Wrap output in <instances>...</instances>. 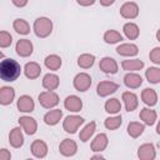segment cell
<instances>
[{"mask_svg": "<svg viewBox=\"0 0 160 160\" xmlns=\"http://www.w3.org/2000/svg\"><path fill=\"white\" fill-rule=\"evenodd\" d=\"M21 74L20 64L14 59H4L0 61V79L4 81H15Z\"/></svg>", "mask_w": 160, "mask_h": 160, "instance_id": "cell-1", "label": "cell"}, {"mask_svg": "<svg viewBox=\"0 0 160 160\" xmlns=\"http://www.w3.org/2000/svg\"><path fill=\"white\" fill-rule=\"evenodd\" d=\"M92 159H104V156L102 155H94Z\"/></svg>", "mask_w": 160, "mask_h": 160, "instance_id": "cell-44", "label": "cell"}, {"mask_svg": "<svg viewBox=\"0 0 160 160\" xmlns=\"http://www.w3.org/2000/svg\"><path fill=\"white\" fill-rule=\"evenodd\" d=\"M62 118V111L60 109H54V110H50L48 111L45 115H44V122L46 125H56Z\"/></svg>", "mask_w": 160, "mask_h": 160, "instance_id": "cell-22", "label": "cell"}, {"mask_svg": "<svg viewBox=\"0 0 160 160\" xmlns=\"http://www.w3.org/2000/svg\"><path fill=\"white\" fill-rule=\"evenodd\" d=\"M95 62V56L92 54H81L78 58V65L82 69H89L94 65Z\"/></svg>", "mask_w": 160, "mask_h": 160, "instance_id": "cell-33", "label": "cell"}, {"mask_svg": "<svg viewBox=\"0 0 160 160\" xmlns=\"http://www.w3.org/2000/svg\"><path fill=\"white\" fill-rule=\"evenodd\" d=\"M121 122H122V119L120 115H116V116H110L108 119H105V128L109 129V130H116L118 128L121 126Z\"/></svg>", "mask_w": 160, "mask_h": 160, "instance_id": "cell-36", "label": "cell"}, {"mask_svg": "<svg viewBox=\"0 0 160 160\" xmlns=\"http://www.w3.org/2000/svg\"><path fill=\"white\" fill-rule=\"evenodd\" d=\"M108 144H109V140H108L106 134L100 132V134H98V135L94 138V140H92V142H91V150L95 151V152H101L102 150L106 149Z\"/></svg>", "mask_w": 160, "mask_h": 160, "instance_id": "cell-15", "label": "cell"}, {"mask_svg": "<svg viewBox=\"0 0 160 160\" xmlns=\"http://www.w3.org/2000/svg\"><path fill=\"white\" fill-rule=\"evenodd\" d=\"M59 82H60V80H59V76L56 74H50L49 72L42 78V86L46 90H52L54 91L55 89H58Z\"/></svg>", "mask_w": 160, "mask_h": 160, "instance_id": "cell-25", "label": "cell"}, {"mask_svg": "<svg viewBox=\"0 0 160 160\" xmlns=\"http://www.w3.org/2000/svg\"><path fill=\"white\" fill-rule=\"evenodd\" d=\"M140 119L146 124V125H154L155 124V121H156V119H158V114H156V111L155 110H152V109H149V108H144V109H141V111H140Z\"/></svg>", "mask_w": 160, "mask_h": 160, "instance_id": "cell-24", "label": "cell"}, {"mask_svg": "<svg viewBox=\"0 0 160 160\" xmlns=\"http://www.w3.org/2000/svg\"><path fill=\"white\" fill-rule=\"evenodd\" d=\"M144 130H145L144 124L138 122V121H131V122H129V125H128V134H129L131 138H134V139L139 138V136L142 134Z\"/></svg>", "mask_w": 160, "mask_h": 160, "instance_id": "cell-31", "label": "cell"}, {"mask_svg": "<svg viewBox=\"0 0 160 160\" xmlns=\"http://www.w3.org/2000/svg\"><path fill=\"white\" fill-rule=\"evenodd\" d=\"M31 154L35 158H39V159L45 158L46 154H48V145H46V142L40 140V139L34 140L32 144H31Z\"/></svg>", "mask_w": 160, "mask_h": 160, "instance_id": "cell-14", "label": "cell"}, {"mask_svg": "<svg viewBox=\"0 0 160 160\" xmlns=\"http://www.w3.org/2000/svg\"><path fill=\"white\" fill-rule=\"evenodd\" d=\"M59 151L64 156H72L78 151V145L71 139H64L59 145Z\"/></svg>", "mask_w": 160, "mask_h": 160, "instance_id": "cell-11", "label": "cell"}, {"mask_svg": "<svg viewBox=\"0 0 160 160\" xmlns=\"http://www.w3.org/2000/svg\"><path fill=\"white\" fill-rule=\"evenodd\" d=\"M11 1H12V4H14L15 6H18V8H24V6H26V4H28L29 0H11Z\"/></svg>", "mask_w": 160, "mask_h": 160, "instance_id": "cell-41", "label": "cell"}, {"mask_svg": "<svg viewBox=\"0 0 160 160\" xmlns=\"http://www.w3.org/2000/svg\"><path fill=\"white\" fill-rule=\"evenodd\" d=\"M121 110V102L116 98H111L105 102V111L109 114H118Z\"/></svg>", "mask_w": 160, "mask_h": 160, "instance_id": "cell-34", "label": "cell"}, {"mask_svg": "<svg viewBox=\"0 0 160 160\" xmlns=\"http://www.w3.org/2000/svg\"><path fill=\"white\" fill-rule=\"evenodd\" d=\"M64 106H65V109L69 110V111L78 112V111H80L81 108H82V101H81V99H80L79 96H76V95H70V96H68V98L65 99Z\"/></svg>", "mask_w": 160, "mask_h": 160, "instance_id": "cell-16", "label": "cell"}, {"mask_svg": "<svg viewBox=\"0 0 160 160\" xmlns=\"http://www.w3.org/2000/svg\"><path fill=\"white\" fill-rule=\"evenodd\" d=\"M99 68L101 71H104L105 74H116L119 70L118 62L115 61V59L110 58V56H105L100 60Z\"/></svg>", "mask_w": 160, "mask_h": 160, "instance_id": "cell-9", "label": "cell"}, {"mask_svg": "<svg viewBox=\"0 0 160 160\" xmlns=\"http://www.w3.org/2000/svg\"><path fill=\"white\" fill-rule=\"evenodd\" d=\"M149 56H150V60H151L152 62H155V64L159 65V64H160V48H159V46L154 48V49L150 51Z\"/></svg>", "mask_w": 160, "mask_h": 160, "instance_id": "cell-39", "label": "cell"}, {"mask_svg": "<svg viewBox=\"0 0 160 160\" xmlns=\"http://www.w3.org/2000/svg\"><path fill=\"white\" fill-rule=\"evenodd\" d=\"M95 130H96V124H95V121H91V122L86 124V125L82 128V130H80L79 139H80L82 142L88 141V140L94 135Z\"/></svg>", "mask_w": 160, "mask_h": 160, "instance_id": "cell-28", "label": "cell"}, {"mask_svg": "<svg viewBox=\"0 0 160 160\" xmlns=\"http://www.w3.org/2000/svg\"><path fill=\"white\" fill-rule=\"evenodd\" d=\"M115 2V0H100V4L102 5V6H110V5H112Z\"/></svg>", "mask_w": 160, "mask_h": 160, "instance_id": "cell-43", "label": "cell"}, {"mask_svg": "<svg viewBox=\"0 0 160 160\" xmlns=\"http://www.w3.org/2000/svg\"><path fill=\"white\" fill-rule=\"evenodd\" d=\"M121 66L126 71H138L144 68V62L140 59H129L121 62Z\"/></svg>", "mask_w": 160, "mask_h": 160, "instance_id": "cell-27", "label": "cell"}, {"mask_svg": "<svg viewBox=\"0 0 160 160\" xmlns=\"http://www.w3.org/2000/svg\"><path fill=\"white\" fill-rule=\"evenodd\" d=\"M0 59H4V52L2 51H0Z\"/></svg>", "mask_w": 160, "mask_h": 160, "instance_id": "cell-45", "label": "cell"}, {"mask_svg": "<svg viewBox=\"0 0 160 160\" xmlns=\"http://www.w3.org/2000/svg\"><path fill=\"white\" fill-rule=\"evenodd\" d=\"M34 32L38 38H46L52 31V21L49 18H38L34 21Z\"/></svg>", "mask_w": 160, "mask_h": 160, "instance_id": "cell-2", "label": "cell"}, {"mask_svg": "<svg viewBox=\"0 0 160 160\" xmlns=\"http://www.w3.org/2000/svg\"><path fill=\"white\" fill-rule=\"evenodd\" d=\"M122 101L125 104V109L128 111H134L138 105H139V100H138V96L134 94V92H130V91H125L122 92Z\"/></svg>", "mask_w": 160, "mask_h": 160, "instance_id": "cell-18", "label": "cell"}, {"mask_svg": "<svg viewBox=\"0 0 160 160\" xmlns=\"http://www.w3.org/2000/svg\"><path fill=\"white\" fill-rule=\"evenodd\" d=\"M44 64H45V66H46L49 70L56 71V70H59L60 66H61V58H60L59 55L51 54V55H49V56L45 58Z\"/></svg>", "mask_w": 160, "mask_h": 160, "instance_id": "cell-29", "label": "cell"}, {"mask_svg": "<svg viewBox=\"0 0 160 160\" xmlns=\"http://www.w3.org/2000/svg\"><path fill=\"white\" fill-rule=\"evenodd\" d=\"M118 89H119V85L114 81H100L98 84L96 91H98L99 96L104 98V96H108L110 94H114Z\"/></svg>", "mask_w": 160, "mask_h": 160, "instance_id": "cell-7", "label": "cell"}, {"mask_svg": "<svg viewBox=\"0 0 160 160\" xmlns=\"http://www.w3.org/2000/svg\"><path fill=\"white\" fill-rule=\"evenodd\" d=\"M39 102L42 108L51 109V108H54L59 104V95L52 90L42 91V92L39 94Z\"/></svg>", "mask_w": 160, "mask_h": 160, "instance_id": "cell-3", "label": "cell"}, {"mask_svg": "<svg viewBox=\"0 0 160 160\" xmlns=\"http://www.w3.org/2000/svg\"><path fill=\"white\" fill-rule=\"evenodd\" d=\"M84 124V119L79 115H69L62 121V128L69 134H75L80 125Z\"/></svg>", "mask_w": 160, "mask_h": 160, "instance_id": "cell-4", "label": "cell"}, {"mask_svg": "<svg viewBox=\"0 0 160 160\" xmlns=\"http://www.w3.org/2000/svg\"><path fill=\"white\" fill-rule=\"evenodd\" d=\"M120 15L125 19H135L139 15V6L138 4L129 1L122 4V6L120 8Z\"/></svg>", "mask_w": 160, "mask_h": 160, "instance_id": "cell-8", "label": "cell"}, {"mask_svg": "<svg viewBox=\"0 0 160 160\" xmlns=\"http://www.w3.org/2000/svg\"><path fill=\"white\" fill-rule=\"evenodd\" d=\"M9 142L12 148H20L24 144V135L20 128H14L9 134Z\"/></svg>", "mask_w": 160, "mask_h": 160, "instance_id": "cell-19", "label": "cell"}, {"mask_svg": "<svg viewBox=\"0 0 160 160\" xmlns=\"http://www.w3.org/2000/svg\"><path fill=\"white\" fill-rule=\"evenodd\" d=\"M76 2L81 6H90L95 2V0H76Z\"/></svg>", "mask_w": 160, "mask_h": 160, "instance_id": "cell-42", "label": "cell"}, {"mask_svg": "<svg viewBox=\"0 0 160 160\" xmlns=\"http://www.w3.org/2000/svg\"><path fill=\"white\" fill-rule=\"evenodd\" d=\"M72 84L78 91H86L91 86V76L86 72H79L74 78Z\"/></svg>", "mask_w": 160, "mask_h": 160, "instance_id": "cell-5", "label": "cell"}, {"mask_svg": "<svg viewBox=\"0 0 160 160\" xmlns=\"http://www.w3.org/2000/svg\"><path fill=\"white\" fill-rule=\"evenodd\" d=\"M138 156L140 160H154L156 156L155 146L152 144H142L138 150Z\"/></svg>", "mask_w": 160, "mask_h": 160, "instance_id": "cell-12", "label": "cell"}, {"mask_svg": "<svg viewBox=\"0 0 160 160\" xmlns=\"http://www.w3.org/2000/svg\"><path fill=\"white\" fill-rule=\"evenodd\" d=\"M15 50H16V54L18 55H20L22 58H28V56H30L32 54L34 46H32V42L29 39H20L16 42Z\"/></svg>", "mask_w": 160, "mask_h": 160, "instance_id": "cell-6", "label": "cell"}, {"mask_svg": "<svg viewBox=\"0 0 160 160\" xmlns=\"http://www.w3.org/2000/svg\"><path fill=\"white\" fill-rule=\"evenodd\" d=\"M15 98V90L10 86H2L0 89V104L10 105Z\"/></svg>", "mask_w": 160, "mask_h": 160, "instance_id": "cell-23", "label": "cell"}, {"mask_svg": "<svg viewBox=\"0 0 160 160\" xmlns=\"http://www.w3.org/2000/svg\"><path fill=\"white\" fill-rule=\"evenodd\" d=\"M11 159V154L8 149H0V160H9Z\"/></svg>", "mask_w": 160, "mask_h": 160, "instance_id": "cell-40", "label": "cell"}, {"mask_svg": "<svg viewBox=\"0 0 160 160\" xmlns=\"http://www.w3.org/2000/svg\"><path fill=\"white\" fill-rule=\"evenodd\" d=\"M145 76L149 82L151 84H158L160 81V69L159 68H149L145 72Z\"/></svg>", "mask_w": 160, "mask_h": 160, "instance_id": "cell-37", "label": "cell"}, {"mask_svg": "<svg viewBox=\"0 0 160 160\" xmlns=\"http://www.w3.org/2000/svg\"><path fill=\"white\" fill-rule=\"evenodd\" d=\"M124 84L130 89H138L142 84V78L139 74L130 71L124 76Z\"/></svg>", "mask_w": 160, "mask_h": 160, "instance_id": "cell-17", "label": "cell"}, {"mask_svg": "<svg viewBox=\"0 0 160 160\" xmlns=\"http://www.w3.org/2000/svg\"><path fill=\"white\" fill-rule=\"evenodd\" d=\"M141 99H142V101H144L146 105L154 106V105H156V102H158V94H156V91H155L154 89L146 88V89H144L142 92H141Z\"/></svg>", "mask_w": 160, "mask_h": 160, "instance_id": "cell-26", "label": "cell"}, {"mask_svg": "<svg viewBox=\"0 0 160 160\" xmlns=\"http://www.w3.org/2000/svg\"><path fill=\"white\" fill-rule=\"evenodd\" d=\"M104 40H105V42H108V44H116V42H119V41L122 40V36H121V34H120L119 31H116V30H108V31L104 34Z\"/></svg>", "mask_w": 160, "mask_h": 160, "instance_id": "cell-35", "label": "cell"}, {"mask_svg": "<svg viewBox=\"0 0 160 160\" xmlns=\"http://www.w3.org/2000/svg\"><path fill=\"white\" fill-rule=\"evenodd\" d=\"M24 72H25V76H26L28 79H36V78H39L40 74H41V68H40V65H39L38 62L30 61V62H28V64L25 65Z\"/></svg>", "mask_w": 160, "mask_h": 160, "instance_id": "cell-21", "label": "cell"}, {"mask_svg": "<svg viewBox=\"0 0 160 160\" xmlns=\"http://www.w3.org/2000/svg\"><path fill=\"white\" fill-rule=\"evenodd\" d=\"M19 124L21 125L22 130L28 135H34L36 132V130H38V122L31 116H21L19 119Z\"/></svg>", "mask_w": 160, "mask_h": 160, "instance_id": "cell-10", "label": "cell"}, {"mask_svg": "<svg viewBox=\"0 0 160 160\" xmlns=\"http://www.w3.org/2000/svg\"><path fill=\"white\" fill-rule=\"evenodd\" d=\"M12 28L20 35H26V34L30 32V25L24 19H15L14 24H12Z\"/></svg>", "mask_w": 160, "mask_h": 160, "instance_id": "cell-32", "label": "cell"}, {"mask_svg": "<svg viewBox=\"0 0 160 160\" xmlns=\"http://www.w3.org/2000/svg\"><path fill=\"white\" fill-rule=\"evenodd\" d=\"M116 52L119 55H122V56H135L139 52V48L135 44L125 42V44H121L116 48Z\"/></svg>", "mask_w": 160, "mask_h": 160, "instance_id": "cell-20", "label": "cell"}, {"mask_svg": "<svg viewBox=\"0 0 160 160\" xmlns=\"http://www.w3.org/2000/svg\"><path fill=\"white\" fill-rule=\"evenodd\" d=\"M18 109L21 112H31L35 109V102L31 96L29 95H21L18 100Z\"/></svg>", "mask_w": 160, "mask_h": 160, "instance_id": "cell-13", "label": "cell"}, {"mask_svg": "<svg viewBox=\"0 0 160 160\" xmlns=\"http://www.w3.org/2000/svg\"><path fill=\"white\" fill-rule=\"evenodd\" d=\"M12 42V36L8 31H0V48H9Z\"/></svg>", "mask_w": 160, "mask_h": 160, "instance_id": "cell-38", "label": "cell"}, {"mask_svg": "<svg viewBox=\"0 0 160 160\" xmlns=\"http://www.w3.org/2000/svg\"><path fill=\"white\" fill-rule=\"evenodd\" d=\"M124 30V34L126 35L128 39L130 40H135L139 38V34H140V30H139V26L134 22H126L122 28Z\"/></svg>", "mask_w": 160, "mask_h": 160, "instance_id": "cell-30", "label": "cell"}]
</instances>
